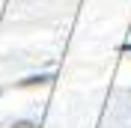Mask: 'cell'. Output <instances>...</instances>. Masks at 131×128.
Masks as SVG:
<instances>
[{
  "mask_svg": "<svg viewBox=\"0 0 131 128\" xmlns=\"http://www.w3.org/2000/svg\"><path fill=\"white\" fill-rule=\"evenodd\" d=\"M48 80H51L48 74H42V78H27V80H24V87H33V83H48Z\"/></svg>",
  "mask_w": 131,
  "mask_h": 128,
  "instance_id": "6da1fadb",
  "label": "cell"
},
{
  "mask_svg": "<svg viewBox=\"0 0 131 128\" xmlns=\"http://www.w3.org/2000/svg\"><path fill=\"white\" fill-rule=\"evenodd\" d=\"M12 128H39V125H36V122H15Z\"/></svg>",
  "mask_w": 131,
  "mask_h": 128,
  "instance_id": "7a4b0ae2",
  "label": "cell"
}]
</instances>
